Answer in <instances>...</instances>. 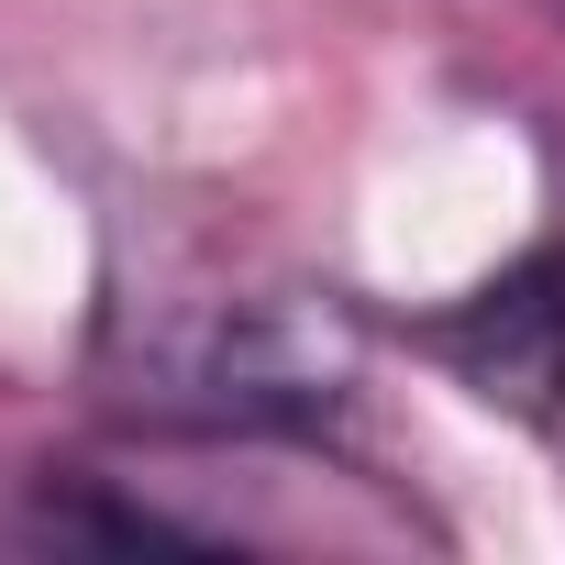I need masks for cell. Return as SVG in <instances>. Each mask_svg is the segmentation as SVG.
<instances>
[{
  "label": "cell",
  "mask_w": 565,
  "mask_h": 565,
  "mask_svg": "<svg viewBox=\"0 0 565 565\" xmlns=\"http://www.w3.org/2000/svg\"><path fill=\"white\" fill-rule=\"evenodd\" d=\"M532 12H543V23H565V0H532Z\"/></svg>",
  "instance_id": "1"
}]
</instances>
